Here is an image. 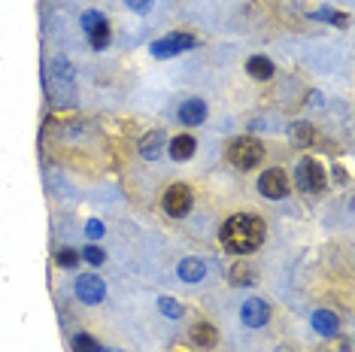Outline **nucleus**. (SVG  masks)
Segmentation results:
<instances>
[{
  "instance_id": "26",
  "label": "nucleus",
  "mask_w": 355,
  "mask_h": 352,
  "mask_svg": "<svg viewBox=\"0 0 355 352\" xmlns=\"http://www.w3.org/2000/svg\"><path fill=\"white\" fill-rule=\"evenodd\" d=\"M128 6H131L134 12H149L152 10V0H125Z\"/></svg>"
},
{
  "instance_id": "18",
  "label": "nucleus",
  "mask_w": 355,
  "mask_h": 352,
  "mask_svg": "<svg viewBox=\"0 0 355 352\" xmlns=\"http://www.w3.org/2000/svg\"><path fill=\"white\" fill-rule=\"evenodd\" d=\"M288 134H292V143L295 146H313L316 143V127L310 122H295L288 127Z\"/></svg>"
},
{
  "instance_id": "3",
  "label": "nucleus",
  "mask_w": 355,
  "mask_h": 352,
  "mask_svg": "<svg viewBox=\"0 0 355 352\" xmlns=\"http://www.w3.org/2000/svg\"><path fill=\"white\" fill-rule=\"evenodd\" d=\"M295 186H297V191H304V195H319V191L325 188V167L310 155L301 158L295 167Z\"/></svg>"
},
{
  "instance_id": "14",
  "label": "nucleus",
  "mask_w": 355,
  "mask_h": 352,
  "mask_svg": "<svg viewBox=\"0 0 355 352\" xmlns=\"http://www.w3.org/2000/svg\"><path fill=\"white\" fill-rule=\"evenodd\" d=\"M176 274H180L182 283H200V279H204V274H207V264L200 261V258H195V255H189V258L180 261Z\"/></svg>"
},
{
  "instance_id": "24",
  "label": "nucleus",
  "mask_w": 355,
  "mask_h": 352,
  "mask_svg": "<svg viewBox=\"0 0 355 352\" xmlns=\"http://www.w3.org/2000/svg\"><path fill=\"white\" fill-rule=\"evenodd\" d=\"M55 261H58V267H76V264H79V252L76 249H58Z\"/></svg>"
},
{
  "instance_id": "28",
  "label": "nucleus",
  "mask_w": 355,
  "mask_h": 352,
  "mask_svg": "<svg viewBox=\"0 0 355 352\" xmlns=\"http://www.w3.org/2000/svg\"><path fill=\"white\" fill-rule=\"evenodd\" d=\"M101 352H116V349H101Z\"/></svg>"
},
{
  "instance_id": "20",
  "label": "nucleus",
  "mask_w": 355,
  "mask_h": 352,
  "mask_svg": "<svg viewBox=\"0 0 355 352\" xmlns=\"http://www.w3.org/2000/svg\"><path fill=\"white\" fill-rule=\"evenodd\" d=\"M79 258H83V261H88V264H92V267H98V264H103V261H107V252H103L98 243H88L85 249H83V255H79Z\"/></svg>"
},
{
  "instance_id": "19",
  "label": "nucleus",
  "mask_w": 355,
  "mask_h": 352,
  "mask_svg": "<svg viewBox=\"0 0 355 352\" xmlns=\"http://www.w3.org/2000/svg\"><path fill=\"white\" fill-rule=\"evenodd\" d=\"M70 346L73 352H101V343L92 337V334H76L73 340H70Z\"/></svg>"
},
{
  "instance_id": "2",
  "label": "nucleus",
  "mask_w": 355,
  "mask_h": 352,
  "mask_svg": "<svg viewBox=\"0 0 355 352\" xmlns=\"http://www.w3.org/2000/svg\"><path fill=\"white\" fill-rule=\"evenodd\" d=\"M264 158V146L261 140L255 137H237L228 143V161L237 167V170H252V167L261 164Z\"/></svg>"
},
{
  "instance_id": "21",
  "label": "nucleus",
  "mask_w": 355,
  "mask_h": 352,
  "mask_svg": "<svg viewBox=\"0 0 355 352\" xmlns=\"http://www.w3.org/2000/svg\"><path fill=\"white\" fill-rule=\"evenodd\" d=\"M310 19H316V21H331V25H340V28H346V15L343 12H334V10H316L310 15Z\"/></svg>"
},
{
  "instance_id": "1",
  "label": "nucleus",
  "mask_w": 355,
  "mask_h": 352,
  "mask_svg": "<svg viewBox=\"0 0 355 352\" xmlns=\"http://www.w3.org/2000/svg\"><path fill=\"white\" fill-rule=\"evenodd\" d=\"M264 237H268V225H264V219H258L252 213L231 215L219 231L225 252L231 255H252L255 249H261Z\"/></svg>"
},
{
  "instance_id": "7",
  "label": "nucleus",
  "mask_w": 355,
  "mask_h": 352,
  "mask_svg": "<svg viewBox=\"0 0 355 352\" xmlns=\"http://www.w3.org/2000/svg\"><path fill=\"white\" fill-rule=\"evenodd\" d=\"M288 188H292V182H288V173L279 170V167H270V170H264L261 176H258V191H261L264 197H270V201H279V197H286Z\"/></svg>"
},
{
  "instance_id": "4",
  "label": "nucleus",
  "mask_w": 355,
  "mask_h": 352,
  "mask_svg": "<svg viewBox=\"0 0 355 352\" xmlns=\"http://www.w3.org/2000/svg\"><path fill=\"white\" fill-rule=\"evenodd\" d=\"M198 39L189 34V30H173V34H167V37H161L155 39V43L149 46V52L155 55V58H173V55H180L185 49H191Z\"/></svg>"
},
{
  "instance_id": "6",
  "label": "nucleus",
  "mask_w": 355,
  "mask_h": 352,
  "mask_svg": "<svg viewBox=\"0 0 355 352\" xmlns=\"http://www.w3.org/2000/svg\"><path fill=\"white\" fill-rule=\"evenodd\" d=\"M164 213L173 215V219H182V215L191 213V204H195V197H191V188L182 186V182H176V186H171L164 191Z\"/></svg>"
},
{
  "instance_id": "13",
  "label": "nucleus",
  "mask_w": 355,
  "mask_h": 352,
  "mask_svg": "<svg viewBox=\"0 0 355 352\" xmlns=\"http://www.w3.org/2000/svg\"><path fill=\"white\" fill-rule=\"evenodd\" d=\"M310 322H313V328H316V334H322V337H334V334L340 331V319L331 313V310H316Z\"/></svg>"
},
{
  "instance_id": "22",
  "label": "nucleus",
  "mask_w": 355,
  "mask_h": 352,
  "mask_svg": "<svg viewBox=\"0 0 355 352\" xmlns=\"http://www.w3.org/2000/svg\"><path fill=\"white\" fill-rule=\"evenodd\" d=\"M158 310H161L164 316H171V319H182V313H185L182 303L173 301V298H158Z\"/></svg>"
},
{
  "instance_id": "12",
  "label": "nucleus",
  "mask_w": 355,
  "mask_h": 352,
  "mask_svg": "<svg viewBox=\"0 0 355 352\" xmlns=\"http://www.w3.org/2000/svg\"><path fill=\"white\" fill-rule=\"evenodd\" d=\"M195 149H198V140L191 137V134H180V137H173L171 146H167L173 161H189V158L195 155Z\"/></svg>"
},
{
  "instance_id": "25",
  "label": "nucleus",
  "mask_w": 355,
  "mask_h": 352,
  "mask_svg": "<svg viewBox=\"0 0 355 352\" xmlns=\"http://www.w3.org/2000/svg\"><path fill=\"white\" fill-rule=\"evenodd\" d=\"M103 231H107V228H103V222H98V219H92V222L85 225L88 240H101V237H103Z\"/></svg>"
},
{
  "instance_id": "27",
  "label": "nucleus",
  "mask_w": 355,
  "mask_h": 352,
  "mask_svg": "<svg viewBox=\"0 0 355 352\" xmlns=\"http://www.w3.org/2000/svg\"><path fill=\"white\" fill-rule=\"evenodd\" d=\"M277 352H292V349H288V346H282V349H277Z\"/></svg>"
},
{
  "instance_id": "16",
  "label": "nucleus",
  "mask_w": 355,
  "mask_h": 352,
  "mask_svg": "<svg viewBox=\"0 0 355 352\" xmlns=\"http://www.w3.org/2000/svg\"><path fill=\"white\" fill-rule=\"evenodd\" d=\"M246 73L258 79V82H268V79H273V61L264 58V55H252L246 61Z\"/></svg>"
},
{
  "instance_id": "9",
  "label": "nucleus",
  "mask_w": 355,
  "mask_h": 352,
  "mask_svg": "<svg viewBox=\"0 0 355 352\" xmlns=\"http://www.w3.org/2000/svg\"><path fill=\"white\" fill-rule=\"evenodd\" d=\"M240 319H243V325H249V328H264L270 322V303L264 298H249V301H243Z\"/></svg>"
},
{
  "instance_id": "8",
  "label": "nucleus",
  "mask_w": 355,
  "mask_h": 352,
  "mask_svg": "<svg viewBox=\"0 0 355 352\" xmlns=\"http://www.w3.org/2000/svg\"><path fill=\"white\" fill-rule=\"evenodd\" d=\"M76 298L83 303H101L103 298H107V283L98 276V274H83L76 279Z\"/></svg>"
},
{
  "instance_id": "23",
  "label": "nucleus",
  "mask_w": 355,
  "mask_h": 352,
  "mask_svg": "<svg viewBox=\"0 0 355 352\" xmlns=\"http://www.w3.org/2000/svg\"><path fill=\"white\" fill-rule=\"evenodd\" d=\"M52 73H55V79H61V82H70V79H73V67H70L64 58H55L52 61Z\"/></svg>"
},
{
  "instance_id": "5",
  "label": "nucleus",
  "mask_w": 355,
  "mask_h": 352,
  "mask_svg": "<svg viewBox=\"0 0 355 352\" xmlns=\"http://www.w3.org/2000/svg\"><path fill=\"white\" fill-rule=\"evenodd\" d=\"M83 30L94 49H107L110 46V21L103 19V12H98V10L83 12Z\"/></svg>"
},
{
  "instance_id": "17",
  "label": "nucleus",
  "mask_w": 355,
  "mask_h": 352,
  "mask_svg": "<svg viewBox=\"0 0 355 352\" xmlns=\"http://www.w3.org/2000/svg\"><path fill=\"white\" fill-rule=\"evenodd\" d=\"M228 279H231V285H255L258 276H255V267H252V264L237 261V264H231Z\"/></svg>"
},
{
  "instance_id": "10",
  "label": "nucleus",
  "mask_w": 355,
  "mask_h": 352,
  "mask_svg": "<svg viewBox=\"0 0 355 352\" xmlns=\"http://www.w3.org/2000/svg\"><path fill=\"white\" fill-rule=\"evenodd\" d=\"M180 122L185 127H195L200 122H207V103L200 100V98H191V100H185L182 107H180Z\"/></svg>"
},
{
  "instance_id": "15",
  "label": "nucleus",
  "mask_w": 355,
  "mask_h": 352,
  "mask_svg": "<svg viewBox=\"0 0 355 352\" xmlns=\"http://www.w3.org/2000/svg\"><path fill=\"white\" fill-rule=\"evenodd\" d=\"M191 343L200 349H213L216 343H219V331H216L209 322H198L195 328H191Z\"/></svg>"
},
{
  "instance_id": "11",
  "label": "nucleus",
  "mask_w": 355,
  "mask_h": 352,
  "mask_svg": "<svg viewBox=\"0 0 355 352\" xmlns=\"http://www.w3.org/2000/svg\"><path fill=\"white\" fill-rule=\"evenodd\" d=\"M164 131H149L146 137H140V155L146 158V161H155V158H161V152H164Z\"/></svg>"
}]
</instances>
